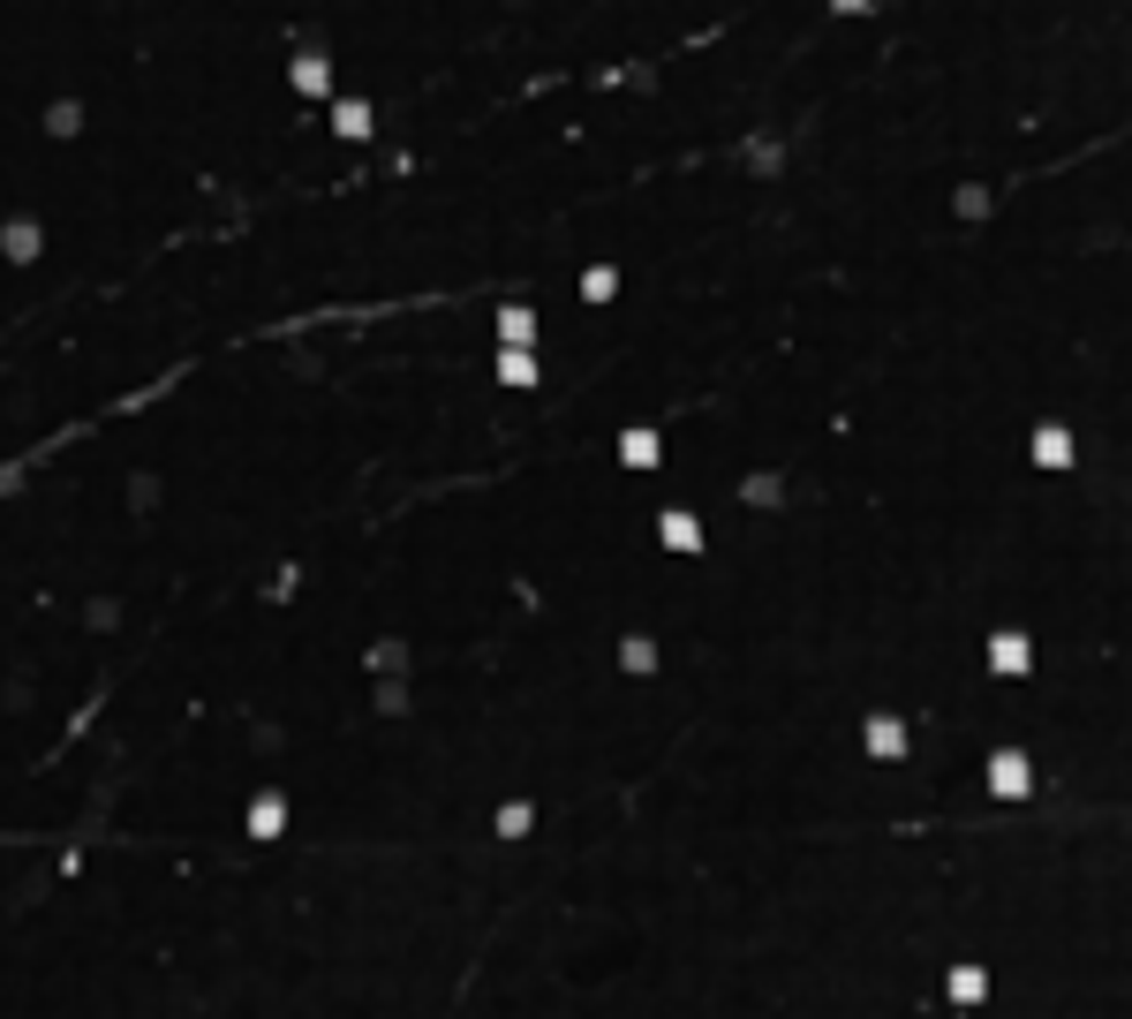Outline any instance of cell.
<instances>
[{"label": "cell", "instance_id": "obj_1", "mask_svg": "<svg viewBox=\"0 0 1132 1019\" xmlns=\"http://www.w3.org/2000/svg\"><path fill=\"white\" fill-rule=\"evenodd\" d=\"M982 786H989V801H1035V756L1027 748H989Z\"/></svg>", "mask_w": 1132, "mask_h": 1019}, {"label": "cell", "instance_id": "obj_2", "mask_svg": "<svg viewBox=\"0 0 1132 1019\" xmlns=\"http://www.w3.org/2000/svg\"><path fill=\"white\" fill-rule=\"evenodd\" d=\"M1027 461L1042 468V476H1072V430H1065V424H1035V438H1027Z\"/></svg>", "mask_w": 1132, "mask_h": 1019}, {"label": "cell", "instance_id": "obj_3", "mask_svg": "<svg viewBox=\"0 0 1132 1019\" xmlns=\"http://www.w3.org/2000/svg\"><path fill=\"white\" fill-rule=\"evenodd\" d=\"M989 673H997V679H1027V673H1035V642L1019 635V627H997V635H989Z\"/></svg>", "mask_w": 1132, "mask_h": 1019}, {"label": "cell", "instance_id": "obj_4", "mask_svg": "<svg viewBox=\"0 0 1132 1019\" xmlns=\"http://www.w3.org/2000/svg\"><path fill=\"white\" fill-rule=\"evenodd\" d=\"M861 748H869L876 763H899V756H906V718H891V710H876V718L861 725Z\"/></svg>", "mask_w": 1132, "mask_h": 1019}, {"label": "cell", "instance_id": "obj_5", "mask_svg": "<svg viewBox=\"0 0 1132 1019\" xmlns=\"http://www.w3.org/2000/svg\"><path fill=\"white\" fill-rule=\"evenodd\" d=\"M657 544H665V552H687V559H695V552H703V521H695L687 507H665V513H657Z\"/></svg>", "mask_w": 1132, "mask_h": 1019}, {"label": "cell", "instance_id": "obj_6", "mask_svg": "<svg viewBox=\"0 0 1132 1019\" xmlns=\"http://www.w3.org/2000/svg\"><path fill=\"white\" fill-rule=\"evenodd\" d=\"M944 989H952V1005H989V967L982 959H959Z\"/></svg>", "mask_w": 1132, "mask_h": 1019}, {"label": "cell", "instance_id": "obj_7", "mask_svg": "<svg viewBox=\"0 0 1132 1019\" xmlns=\"http://www.w3.org/2000/svg\"><path fill=\"white\" fill-rule=\"evenodd\" d=\"M952 212H959L966 227H982V219L997 212V189H989V181H959V197H952Z\"/></svg>", "mask_w": 1132, "mask_h": 1019}, {"label": "cell", "instance_id": "obj_8", "mask_svg": "<svg viewBox=\"0 0 1132 1019\" xmlns=\"http://www.w3.org/2000/svg\"><path fill=\"white\" fill-rule=\"evenodd\" d=\"M288 831V801L280 793H257L250 801V839H280Z\"/></svg>", "mask_w": 1132, "mask_h": 1019}, {"label": "cell", "instance_id": "obj_9", "mask_svg": "<svg viewBox=\"0 0 1132 1019\" xmlns=\"http://www.w3.org/2000/svg\"><path fill=\"white\" fill-rule=\"evenodd\" d=\"M740 159H748V174H762V181H770V174L786 167V144H778V136H748V144H740Z\"/></svg>", "mask_w": 1132, "mask_h": 1019}, {"label": "cell", "instance_id": "obj_10", "mask_svg": "<svg viewBox=\"0 0 1132 1019\" xmlns=\"http://www.w3.org/2000/svg\"><path fill=\"white\" fill-rule=\"evenodd\" d=\"M294 91L325 98V91H333V61H325V53H302V61H294Z\"/></svg>", "mask_w": 1132, "mask_h": 1019}, {"label": "cell", "instance_id": "obj_11", "mask_svg": "<svg viewBox=\"0 0 1132 1019\" xmlns=\"http://www.w3.org/2000/svg\"><path fill=\"white\" fill-rule=\"evenodd\" d=\"M333 128L347 136V144H363L377 122H371V106H363V98H340V106H333Z\"/></svg>", "mask_w": 1132, "mask_h": 1019}, {"label": "cell", "instance_id": "obj_12", "mask_svg": "<svg viewBox=\"0 0 1132 1019\" xmlns=\"http://www.w3.org/2000/svg\"><path fill=\"white\" fill-rule=\"evenodd\" d=\"M620 461H627V468H657V430H620Z\"/></svg>", "mask_w": 1132, "mask_h": 1019}, {"label": "cell", "instance_id": "obj_13", "mask_svg": "<svg viewBox=\"0 0 1132 1019\" xmlns=\"http://www.w3.org/2000/svg\"><path fill=\"white\" fill-rule=\"evenodd\" d=\"M0 250L15 257V264H31V257H39L45 242H39V227H31V219H15V227H8V235H0Z\"/></svg>", "mask_w": 1132, "mask_h": 1019}, {"label": "cell", "instance_id": "obj_14", "mask_svg": "<svg viewBox=\"0 0 1132 1019\" xmlns=\"http://www.w3.org/2000/svg\"><path fill=\"white\" fill-rule=\"evenodd\" d=\"M499 378H506V385H537V355H529L521 340H513V347L499 355Z\"/></svg>", "mask_w": 1132, "mask_h": 1019}, {"label": "cell", "instance_id": "obj_15", "mask_svg": "<svg viewBox=\"0 0 1132 1019\" xmlns=\"http://www.w3.org/2000/svg\"><path fill=\"white\" fill-rule=\"evenodd\" d=\"M620 665H627V673H657V642L627 635V642H620Z\"/></svg>", "mask_w": 1132, "mask_h": 1019}, {"label": "cell", "instance_id": "obj_16", "mask_svg": "<svg viewBox=\"0 0 1132 1019\" xmlns=\"http://www.w3.org/2000/svg\"><path fill=\"white\" fill-rule=\"evenodd\" d=\"M740 499H748V507H778V499H786V476H748Z\"/></svg>", "mask_w": 1132, "mask_h": 1019}, {"label": "cell", "instance_id": "obj_17", "mask_svg": "<svg viewBox=\"0 0 1132 1019\" xmlns=\"http://www.w3.org/2000/svg\"><path fill=\"white\" fill-rule=\"evenodd\" d=\"M582 295L589 302H612V295H620V264H596V272L582 280Z\"/></svg>", "mask_w": 1132, "mask_h": 1019}, {"label": "cell", "instance_id": "obj_18", "mask_svg": "<svg viewBox=\"0 0 1132 1019\" xmlns=\"http://www.w3.org/2000/svg\"><path fill=\"white\" fill-rule=\"evenodd\" d=\"M529 823H537V808H529V801H506L499 808V839H521Z\"/></svg>", "mask_w": 1132, "mask_h": 1019}, {"label": "cell", "instance_id": "obj_19", "mask_svg": "<svg viewBox=\"0 0 1132 1019\" xmlns=\"http://www.w3.org/2000/svg\"><path fill=\"white\" fill-rule=\"evenodd\" d=\"M537 333V318L529 310H499V340H529Z\"/></svg>", "mask_w": 1132, "mask_h": 1019}, {"label": "cell", "instance_id": "obj_20", "mask_svg": "<svg viewBox=\"0 0 1132 1019\" xmlns=\"http://www.w3.org/2000/svg\"><path fill=\"white\" fill-rule=\"evenodd\" d=\"M401 665H408V649H401V642H377V649H371V673H401Z\"/></svg>", "mask_w": 1132, "mask_h": 1019}, {"label": "cell", "instance_id": "obj_21", "mask_svg": "<svg viewBox=\"0 0 1132 1019\" xmlns=\"http://www.w3.org/2000/svg\"><path fill=\"white\" fill-rule=\"evenodd\" d=\"M76 122H84V114H76V106H69V98H61V106H53V114H45V128H53V136H76Z\"/></svg>", "mask_w": 1132, "mask_h": 1019}, {"label": "cell", "instance_id": "obj_22", "mask_svg": "<svg viewBox=\"0 0 1132 1019\" xmlns=\"http://www.w3.org/2000/svg\"><path fill=\"white\" fill-rule=\"evenodd\" d=\"M831 8H839V15H861V8H869V0H831Z\"/></svg>", "mask_w": 1132, "mask_h": 1019}]
</instances>
